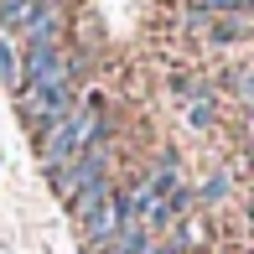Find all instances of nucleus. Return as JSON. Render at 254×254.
Listing matches in <instances>:
<instances>
[{
    "label": "nucleus",
    "instance_id": "10",
    "mask_svg": "<svg viewBox=\"0 0 254 254\" xmlns=\"http://www.w3.org/2000/svg\"><path fill=\"white\" fill-rule=\"evenodd\" d=\"M151 244H156V239L145 234L140 223H125L120 239H114V254H151Z\"/></svg>",
    "mask_w": 254,
    "mask_h": 254
},
{
    "label": "nucleus",
    "instance_id": "6",
    "mask_svg": "<svg viewBox=\"0 0 254 254\" xmlns=\"http://www.w3.org/2000/svg\"><path fill=\"white\" fill-rule=\"evenodd\" d=\"M26 47H63V5L57 0H42L31 21L21 26V52Z\"/></svg>",
    "mask_w": 254,
    "mask_h": 254
},
{
    "label": "nucleus",
    "instance_id": "1",
    "mask_svg": "<svg viewBox=\"0 0 254 254\" xmlns=\"http://www.w3.org/2000/svg\"><path fill=\"white\" fill-rule=\"evenodd\" d=\"M99 140H109V120H104V104H78L73 114H63V120H52L47 130L37 135V156H42V171H63L67 161H78L83 151H94Z\"/></svg>",
    "mask_w": 254,
    "mask_h": 254
},
{
    "label": "nucleus",
    "instance_id": "9",
    "mask_svg": "<svg viewBox=\"0 0 254 254\" xmlns=\"http://www.w3.org/2000/svg\"><path fill=\"white\" fill-rule=\"evenodd\" d=\"M42 0H0V31H21Z\"/></svg>",
    "mask_w": 254,
    "mask_h": 254
},
{
    "label": "nucleus",
    "instance_id": "8",
    "mask_svg": "<svg viewBox=\"0 0 254 254\" xmlns=\"http://www.w3.org/2000/svg\"><path fill=\"white\" fill-rule=\"evenodd\" d=\"M104 197H114V177H99V182H88V187L78 192L73 202H67V213H73V218H83V213H94V207H99Z\"/></svg>",
    "mask_w": 254,
    "mask_h": 254
},
{
    "label": "nucleus",
    "instance_id": "4",
    "mask_svg": "<svg viewBox=\"0 0 254 254\" xmlns=\"http://www.w3.org/2000/svg\"><path fill=\"white\" fill-rule=\"evenodd\" d=\"M78 228H83V249H94V254H114V239H120V228H125L120 187H114V197H104L94 213H83V218H78Z\"/></svg>",
    "mask_w": 254,
    "mask_h": 254
},
{
    "label": "nucleus",
    "instance_id": "2",
    "mask_svg": "<svg viewBox=\"0 0 254 254\" xmlns=\"http://www.w3.org/2000/svg\"><path fill=\"white\" fill-rule=\"evenodd\" d=\"M78 57L63 52V47H26L21 52V94L26 88H63V83H78Z\"/></svg>",
    "mask_w": 254,
    "mask_h": 254
},
{
    "label": "nucleus",
    "instance_id": "12",
    "mask_svg": "<svg viewBox=\"0 0 254 254\" xmlns=\"http://www.w3.org/2000/svg\"><path fill=\"white\" fill-rule=\"evenodd\" d=\"M192 5L213 10V16H244V10H254V0H192Z\"/></svg>",
    "mask_w": 254,
    "mask_h": 254
},
{
    "label": "nucleus",
    "instance_id": "14",
    "mask_svg": "<svg viewBox=\"0 0 254 254\" xmlns=\"http://www.w3.org/2000/svg\"><path fill=\"white\" fill-rule=\"evenodd\" d=\"M151 254H177V249H171V239H166V244L156 239V244H151Z\"/></svg>",
    "mask_w": 254,
    "mask_h": 254
},
{
    "label": "nucleus",
    "instance_id": "5",
    "mask_svg": "<svg viewBox=\"0 0 254 254\" xmlns=\"http://www.w3.org/2000/svg\"><path fill=\"white\" fill-rule=\"evenodd\" d=\"M78 83H63V88H26L21 94V114L26 120H42V130H47L52 120H63V114H73L78 109Z\"/></svg>",
    "mask_w": 254,
    "mask_h": 254
},
{
    "label": "nucleus",
    "instance_id": "3",
    "mask_svg": "<svg viewBox=\"0 0 254 254\" xmlns=\"http://www.w3.org/2000/svg\"><path fill=\"white\" fill-rule=\"evenodd\" d=\"M109 156H114V145H109V140H99L94 151H83L78 161H67L63 171H52V192H57V197H63V202H73L78 192L88 187V182L109 177Z\"/></svg>",
    "mask_w": 254,
    "mask_h": 254
},
{
    "label": "nucleus",
    "instance_id": "7",
    "mask_svg": "<svg viewBox=\"0 0 254 254\" xmlns=\"http://www.w3.org/2000/svg\"><path fill=\"white\" fill-rule=\"evenodd\" d=\"M0 88L21 94V42H10L5 31H0Z\"/></svg>",
    "mask_w": 254,
    "mask_h": 254
},
{
    "label": "nucleus",
    "instance_id": "11",
    "mask_svg": "<svg viewBox=\"0 0 254 254\" xmlns=\"http://www.w3.org/2000/svg\"><path fill=\"white\" fill-rule=\"evenodd\" d=\"M223 197H228V171H213L197 187V202H223Z\"/></svg>",
    "mask_w": 254,
    "mask_h": 254
},
{
    "label": "nucleus",
    "instance_id": "13",
    "mask_svg": "<svg viewBox=\"0 0 254 254\" xmlns=\"http://www.w3.org/2000/svg\"><path fill=\"white\" fill-rule=\"evenodd\" d=\"M187 120L197 125V130H207V125L218 120V104H213V99H192V109H187Z\"/></svg>",
    "mask_w": 254,
    "mask_h": 254
}]
</instances>
